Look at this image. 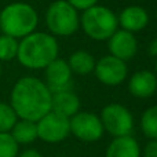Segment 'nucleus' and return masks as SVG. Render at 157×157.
Returning <instances> with one entry per match:
<instances>
[{"label":"nucleus","instance_id":"f8f14e48","mask_svg":"<svg viewBox=\"0 0 157 157\" xmlns=\"http://www.w3.org/2000/svg\"><path fill=\"white\" fill-rule=\"evenodd\" d=\"M157 76L150 71H138L128 80V91L132 97L146 99L156 94Z\"/></svg>","mask_w":157,"mask_h":157},{"label":"nucleus","instance_id":"9d476101","mask_svg":"<svg viewBox=\"0 0 157 157\" xmlns=\"http://www.w3.org/2000/svg\"><path fill=\"white\" fill-rule=\"evenodd\" d=\"M72 75L73 73L68 65V61L55 58L50 65L44 68V83L51 94L72 90Z\"/></svg>","mask_w":157,"mask_h":157},{"label":"nucleus","instance_id":"a878e982","mask_svg":"<svg viewBox=\"0 0 157 157\" xmlns=\"http://www.w3.org/2000/svg\"><path fill=\"white\" fill-rule=\"evenodd\" d=\"M155 75L157 76V62H156V66H155Z\"/></svg>","mask_w":157,"mask_h":157},{"label":"nucleus","instance_id":"aec40b11","mask_svg":"<svg viewBox=\"0 0 157 157\" xmlns=\"http://www.w3.org/2000/svg\"><path fill=\"white\" fill-rule=\"evenodd\" d=\"M17 120L18 117L10 103L0 102V132H10Z\"/></svg>","mask_w":157,"mask_h":157},{"label":"nucleus","instance_id":"a211bd4d","mask_svg":"<svg viewBox=\"0 0 157 157\" xmlns=\"http://www.w3.org/2000/svg\"><path fill=\"white\" fill-rule=\"evenodd\" d=\"M141 131L147 139L157 141V105L150 106L142 113Z\"/></svg>","mask_w":157,"mask_h":157},{"label":"nucleus","instance_id":"bb28decb","mask_svg":"<svg viewBox=\"0 0 157 157\" xmlns=\"http://www.w3.org/2000/svg\"><path fill=\"white\" fill-rule=\"evenodd\" d=\"M0 76H2V62H0Z\"/></svg>","mask_w":157,"mask_h":157},{"label":"nucleus","instance_id":"cd10ccee","mask_svg":"<svg viewBox=\"0 0 157 157\" xmlns=\"http://www.w3.org/2000/svg\"><path fill=\"white\" fill-rule=\"evenodd\" d=\"M156 17H157V10H156Z\"/></svg>","mask_w":157,"mask_h":157},{"label":"nucleus","instance_id":"2eb2a0df","mask_svg":"<svg viewBox=\"0 0 157 157\" xmlns=\"http://www.w3.org/2000/svg\"><path fill=\"white\" fill-rule=\"evenodd\" d=\"M105 157H141V146L134 136H117L108 145Z\"/></svg>","mask_w":157,"mask_h":157},{"label":"nucleus","instance_id":"f257e3e1","mask_svg":"<svg viewBox=\"0 0 157 157\" xmlns=\"http://www.w3.org/2000/svg\"><path fill=\"white\" fill-rule=\"evenodd\" d=\"M52 94L43 80L25 76L17 80L10 94V106L17 117L37 121L51 110Z\"/></svg>","mask_w":157,"mask_h":157},{"label":"nucleus","instance_id":"4be33fe9","mask_svg":"<svg viewBox=\"0 0 157 157\" xmlns=\"http://www.w3.org/2000/svg\"><path fill=\"white\" fill-rule=\"evenodd\" d=\"M141 157H157V141L149 139L147 144L141 149Z\"/></svg>","mask_w":157,"mask_h":157},{"label":"nucleus","instance_id":"7ed1b4c3","mask_svg":"<svg viewBox=\"0 0 157 157\" xmlns=\"http://www.w3.org/2000/svg\"><path fill=\"white\" fill-rule=\"evenodd\" d=\"M37 25V11L28 3H10L0 11V30L3 35L21 40L35 32Z\"/></svg>","mask_w":157,"mask_h":157},{"label":"nucleus","instance_id":"39448f33","mask_svg":"<svg viewBox=\"0 0 157 157\" xmlns=\"http://www.w3.org/2000/svg\"><path fill=\"white\" fill-rule=\"evenodd\" d=\"M46 26L54 37H68L77 32L80 28V15L73 6L66 0H55L46 11Z\"/></svg>","mask_w":157,"mask_h":157},{"label":"nucleus","instance_id":"5701e85b","mask_svg":"<svg viewBox=\"0 0 157 157\" xmlns=\"http://www.w3.org/2000/svg\"><path fill=\"white\" fill-rule=\"evenodd\" d=\"M71 6H73L77 11H84L92 6L98 4V0H66Z\"/></svg>","mask_w":157,"mask_h":157},{"label":"nucleus","instance_id":"f03ea898","mask_svg":"<svg viewBox=\"0 0 157 157\" xmlns=\"http://www.w3.org/2000/svg\"><path fill=\"white\" fill-rule=\"evenodd\" d=\"M59 44L57 39L47 32H37L21 39L18 44L17 59L24 68L40 71L58 58Z\"/></svg>","mask_w":157,"mask_h":157},{"label":"nucleus","instance_id":"f3484780","mask_svg":"<svg viewBox=\"0 0 157 157\" xmlns=\"http://www.w3.org/2000/svg\"><path fill=\"white\" fill-rule=\"evenodd\" d=\"M10 134L18 145H30L37 139V127L35 121L18 119Z\"/></svg>","mask_w":157,"mask_h":157},{"label":"nucleus","instance_id":"423d86ee","mask_svg":"<svg viewBox=\"0 0 157 157\" xmlns=\"http://www.w3.org/2000/svg\"><path fill=\"white\" fill-rule=\"evenodd\" d=\"M103 130L113 138L131 135L134 130V116L121 103H109L103 106L99 114Z\"/></svg>","mask_w":157,"mask_h":157},{"label":"nucleus","instance_id":"6e6552de","mask_svg":"<svg viewBox=\"0 0 157 157\" xmlns=\"http://www.w3.org/2000/svg\"><path fill=\"white\" fill-rule=\"evenodd\" d=\"M71 134L83 142H97L103 136V125L99 116L91 112H77L69 119Z\"/></svg>","mask_w":157,"mask_h":157},{"label":"nucleus","instance_id":"20e7f679","mask_svg":"<svg viewBox=\"0 0 157 157\" xmlns=\"http://www.w3.org/2000/svg\"><path fill=\"white\" fill-rule=\"evenodd\" d=\"M80 26L90 39L105 41L119 29V19L109 7L95 4L81 13Z\"/></svg>","mask_w":157,"mask_h":157},{"label":"nucleus","instance_id":"9b49d317","mask_svg":"<svg viewBox=\"0 0 157 157\" xmlns=\"http://www.w3.org/2000/svg\"><path fill=\"white\" fill-rule=\"evenodd\" d=\"M108 48L110 55L127 62L138 52V40L134 33L124 29H117L108 39Z\"/></svg>","mask_w":157,"mask_h":157},{"label":"nucleus","instance_id":"dca6fc26","mask_svg":"<svg viewBox=\"0 0 157 157\" xmlns=\"http://www.w3.org/2000/svg\"><path fill=\"white\" fill-rule=\"evenodd\" d=\"M95 58L86 50H77L72 52L68 59V65L71 68L72 73L80 75V76H87L92 73L95 68Z\"/></svg>","mask_w":157,"mask_h":157},{"label":"nucleus","instance_id":"1a4fd4ad","mask_svg":"<svg viewBox=\"0 0 157 157\" xmlns=\"http://www.w3.org/2000/svg\"><path fill=\"white\" fill-rule=\"evenodd\" d=\"M95 77L98 81L108 87L120 86L125 81L128 75L127 62L113 57V55H105L95 62L94 68Z\"/></svg>","mask_w":157,"mask_h":157},{"label":"nucleus","instance_id":"412c9836","mask_svg":"<svg viewBox=\"0 0 157 157\" xmlns=\"http://www.w3.org/2000/svg\"><path fill=\"white\" fill-rule=\"evenodd\" d=\"M19 145L10 132H0V157H18Z\"/></svg>","mask_w":157,"mask_h":157},{"label":"nucleus","instance_id":"393cba45","mask_svg":"<svg viewBox=\"0 0 157 157\" xmlns=\"http://www.w3.org/2000/svg\"><path fill=\"white\" fill-rule=\"evenodd\" d=\"M147 51L152 57H157V37H155L152 41H150L149 47H147Z\"/></svg>","mask_w":157,"mask_h":157},{"label":"nucleus","instance_id":"0eeeda50","mask_svg":"<svg viewBox=\"0 0 157 157\" xmlns=\"http://www.w3.org/2000/svg\"><path fill=\"white\" fill-rule=\"evenodd\" d=\"M36 127H37V139H41L46 144H59L65 141L71 134L69 119L52 110L37 120Z\"/></svg>","mask_w":157,"mask_h":157},{"label":"nucleus","instance_id":"c85d7f7f","mask_svg":"<svg viewBox=\"0 0 157 157\" xmlns=\"http://www.w3.org/2000/svg\"><path fill=\"white\" fill-rule=\"evenodd\" d=\"M156 95H157V90H156Z\"/></svg>","mask_w":157,"mask_h":157},{"label":"nucleus","instance_id":"b1692460","mask_svg":"<svg viewBox=\"0 0 157 157\" xmlns=\"http://www.w3.org/2000/svg\"><path fill=\"white\" fill-rule=\"evenodd\" d=\"M18 157H43V155L36 149H25L19 153Z\"/></svg>","mask_w":157,"mask_h":157},{"label":"nucleus","instance_id":"ddd939ff","mask_svg":"<svg viewBox=\"0 0 157 157\" xmlns=\"http://www.w3.org/2000/svg\"><path fill=\"white\" fill-rule=\"evenodd\" d=\"M117 19H119V26H121V29L135 35L136 32H141L147 26L149 14L141 6H128L123 8Z\"/></svg>","mask_w":157,"mask_h":157},{"label":"nucleus","instance_id":"4468645a","mask_svg":"<svg viewBox=\"0 0 157 157\" xmlns=\"http://www.w3.org/2000/svg\"><path fill=\"white\" fill-rule=\"evenodd\" d=\"M51 110L71 119L80 112V99L72 90L54 92L51 98Z\"/></svg>","mask_w":157,"mask_h":157},{"label":"nucleus","instance_id":"6ab92c4d","mask_svg":"<svg viewBox=\"0 0 157 157\" xmlns=\"http://www.w3.org/2000/svg\"><path fill=\"white\" fill-rule=\"evenodd\" d=\"M19 40L7 35H0V62H8L17 58Z\"/></svg>","mask_w":157,"mask_h":157}]
</instances>
